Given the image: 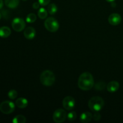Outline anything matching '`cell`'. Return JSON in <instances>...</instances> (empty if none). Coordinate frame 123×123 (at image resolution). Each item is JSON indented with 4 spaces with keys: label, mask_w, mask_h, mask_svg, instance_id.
Returning <instances> with one entry per match:
<instances>
[{
    "label": "cell",
    "mask_w": 123,
    "mask_h": 123,
    "mask_svg": "<svg viewBox=\"0 0 123 123\" xmlns=\"http://www.w3.org/2000/svg\"><path fill=\"white\" fill-rule=\"evenodd\" d=\"M120 88V84L117 81H111L106 85V88L109 92H115L118 90Z\"/></svg>",
    "instance_id": "cell-11"
},
{
    "label": "cell",
    "mask_w": 123,
    "mask_h": 123,
    "mask_svg": "<svg viewBox=\"0 0 123 123\" xmlns=\"http://www.w3.org/2000/svg\"><path fill=\"white\" fill-rule=\"evenodd\" d=\"M76 102L73 97L67 96L62 100V105L64 109L67 111H71L75 107Z\"/></svg>",
    "instance_id": "cell-8"
},
{
    "label": "cell",
    "mask_w": 123,
    "mask_h": 123,
    "mask_svg": "<svg viewBox=\"0 0 123 123\" xmlns=\"http://www.w3.org/2000/svg\"><path fill=\"white\" fill-rule=\"evenodd\" d=\"M26 118L22 115H18L14 117L13 119V123H26Z\"/></svg>",
    "instance_id": "cell-16"
},
{
    "label": "cell",
    "mask_w": 123,
    "mask_h": 123,
    "mask_svg": "<svg viewBox=\"0 0 123 123\" xmlns=\"http://www.w3.org/2000/svg\"><path fill=\"white\" fill-rule=\"evenodd\" d=\"M37 19V16L34 13H30L26 18V21L28 23H34Z\"/></svg>",
    "instance_id": "cell-19"
},
{
    "label": "cell",
    "mask_w": 123,
    "mask_h": 123,
    "mask_svg": "<svg viewBox=\"0 0 123 123\" xmlns=\"http://www.w3.org/2000/svg\"><path fill=\"white\" fill-rule=\"evenodd\" d=\"M105 87L106 84L102 81L98 82L95 85V89H96V90H98V91H102L105 88Z\"/></svg>",
    "instance_id": "cell-20"
},
{
    "label": "cell",
    "mask_w": 123,
    "mask_h": 123,
    "mask_svg": "<svg viewBox=\"0 0 123 123\" xmlns=\"http://www.w3.org/2000/svg\"><path fill=\"white\" fill-rule=\"evenodd\" d=\"M15 109V105L10 101H4L0 104V111L4 114H10Z\"/></svg>",
    "instance_id": "cell-5"
},
{
    "label": "cell",
    "mask_w": 123,
    "mask_h": 123,
    "mask_svg": "<svg viewBox=\"0 0 123 123\" xmlns=\"http://www.w3.org/2000/svg\"><path fill=\"white\" fill-rule=\"evenodd\" d=\"M40 3L38 2H35L34 3L32 4V7H33V8H34V9H38V8H39V7H40Z\"/></svg>",
    "instance_id": "cell-25"
},
{
    "label": "cell",
    "mask_w": 123,
    "mask_h": 123,
    "mask_svg": "<svg viewBox=\"0 0 123 123\" xmlns=\"http://www.w3.org/2000/svg\"><path fill=\"white\" fill-rule=\"evenodd\" d=\"M22 1H26V0H22Z\"/></svg>",
    "instance_id": "cell-29"
},
{
    "label": "cell",
    "mask_w": 123,
    "mask_h": 123,
    "mask_svg": "<svg viewBox=\"0 0 123 123\" xmlns=\"http://www.w3.org/2000/svg\"><path fill=\"white\" fill-rule=\"evenodd\" d=\"M92 117L90 112H84L80 115V121L83 123H88L91 121Z\"/></svg>",
    "instance_id": "cell-12"
},
{
    "label": "cell",
    "mask_w": 123,
    "mask_h": 123,
    "mask_svg": "<svg viewBox=\"0 0 123 123\" xmlns=\"http://www.w3.org/2000/svg\"><path fill=\"white\" fill-rule=\"evenodd\" d=\"M50 1V0H38V2H39L40 6H46L48 4H49Z\"/></svg>",
    "instance_id": "cell-24"
},
{
    "label": "cell",
    "mask_w": 123,
    "mask_h": 123,
    "mask_svg": "<svg viewBox=\"0 0 123 123\" xmlns=\"http://www.w3.org/2000/svg\"><path fill=\"white\" fill-rule=\"evenodd\" d=\"M94 85V80L92 74L89 72L82 73L78 79V86L83 91H88Z\"/></svg>",
    "instance_id": "cell-1"
},
{
    "label": "cell",
    "mask_w": 123,
    "mask_h": 123,
    "mask_svg": "<svg viewBox=\"0 0 123 123\" xmlns=\"http://www.w3.org/2000/svg\"><path fill=\"white\" fill-rule=\"evenodd\" d=\"M1 19V13H0V19Z\"/></svg>",
    "instance_id": "cell-28"
},
{
    "label": "cell",
    "mask_w": 123,
    "mask_h": 123,
    "mask_svg": "<svg viewBox=\"0 0 123 123\" xmlns=\"http://www.w3.org/2000/svg\"><path fill=\"white\" fill-rule=\"evenodd\" d=\"M101 117H102V116H101L100 114L98 112H96L95 114H94L93 117H92V118L94 119V121H99L101 119Z\"/></svg>",
    "instance_id": "cell-23"
},
{
    "label": "cell",
    "mask_w": 123,
    "mask_h": 123,
    "mask_svg": "<svg viewBox=\"0 0 123 123\" xmlns=\"http://www.w3.org/2000/svg\"><path fill=\"white\" fill-rule=\"evenodd\" d=\"M40 79L42 85L46 86H50L55 82V76L52 71L46 70L41 73Z\"/></svg>",
    "instance_id": "cell-2"
},
{
    "label": "cell",
    "mask_w": 123,
    "mask_h": 123,
    "mask_svg": "<svg viewBox=\"0 0 123 123\" xmlns=\"http://www.w3.org/2000/svg\"><path fill=\"white\" fill-rule=\"evenodd\" d=\"M5 4L10 8H15L19 6V0H4Z\"/></svg>",
    "instance_id": "cell-15"
},
{
    "label": "cell",
    "mask_w": 123,
    "mask_h": 123,
    "mask_svg": "<svg viewBox=\"0 0 123 123\" xmlns=\"http://www.w3.org/2000/svg\"><path fill=\"white\" fill-rule=\"evenodd\" d=\"M67 114L64 109H58L53 114V120L56 123L64 122L67 118Z\"/></svg>",
    "instance_id": "cell-6"
},
{
    "label": "cell",
    "mask_w": 123,
    "mask_h": 123,
    "mask_svg": "<svg viewBox=\"0 0 123 123\" xmlns=\"http://www.w3.org/2000/svg\"><path fill=\"white\" fill-rule=\"evenodd\" d=\"M28 105V101L26 98L24 97L18 98L16 101V105L20 109H24L27 107Z\"/></svg>",
    "instance_id": "cell-13"
},
{
    "label": "cell",
    "mask_w": 123,
    "mask_h": 123,
    "mask_svg": "<svg viewBox=\"0 0 123 123\" xmlns=\"http://www.w3.org/2000/svg\"><path fill=\"white\" fill-rule=\"evenodd\" d=\"M3 1L2 0H0V10L1 9V8H2V7H3Z\"/></svg>",
    "instance_id": "cell-26"
},
{
    "label": "cell",
    "mask_w": 123,
    "mask_h": 123,
    "mask_svg": "<svg viewBox=\"0 0 123 123\" xmlns=\"http://www.w3.org/2000/svg\"><path fill=\"white\" fill-rule=\"evenodd\" d=\"M47 10H48V13L50 14H51V15L55 14L58 10L57 6H56L55 4H50L48 6Z\"/></svg>",
    "instance_id": "cell-18"
},
{
    "label": "cell",
    "mask_w": 123,
    "mask_h": 123,
    "mask_svg": "<svg viewBox=\"0 0 123 123\" xmlns=\"http://www.w3.org/2000/svg\"><path fill=\"white\" fill-rule=\"evenodd\" d=\"M11 34V30L8 26H2L0 28V37L2 38H7Z\"/></svg>",
    "instance_id": "cell-14"
},
{
    "label": "cell",
    "mask_w": 123,
    "mask_h": 123,
    "mask_svg": "<svg viewBox=\"0 0 123 123\" xmlns=\"http://www.w3.org/2000/svg\"><path fill=\"white\" fill-rule=\"evenodd\" d=\"M44 26L46 29L49 32H55L58 31L60 27V25L57 20L54 18H48L44 22Z\"/></svg>",
    "instance_id": "cell-4"
},
{
    "label": "cell",
    "mask_w": 123,
    "mask_h": 123,
    "mask_svg": "<svg viewBox=\"0 0 123 123\" xmlns=\"http://www.w3.org/2000/svg\"><path fill=\"white\" fill-rule=\"evenodd\" d=\"M48 10L44 8H39L38 11V16L40 19H44L48 17Z\"/></svg>",
    "instance_id": "cell-17"
},
{
    "label": "cell",
    "mask_w": 123,
    "mask_h": 123,
    "mask_svg": "<svg viewBox=\"0 0 123 123\" xmlns=\"http://www.w3.org/2000/svg\"><path fill=\"white\" fill-rule=\"evenodd\" d=\"M24 35L25 38L27 39H33L36 37V31L34 28L31 27V26H28L24 30Z\"/></svg>",
    "instance_id": "cell-10"
},
{
    "label": "cell",
    "mask_w": 123,
    "mask_h": 123,
    "mask_svg": "<svg viewBox=\"0 0 123 123\" xmlns=\"http://www.w3.org/2000/svg\"><path fill=\"white\" fill-rule=\"evenodd\" d=\"M77 117V114L76 112L74 111H72L68 113L67 114V118L68 119V121H73L76 119Z\"/></svg>",
    "instance_id": "cell-21"
},
{
    "label": "cell",
    "mask_w": 123,
    "mask_h": 123,
    "mask_svg": "<svg viewBox=\"0 0 123 123\" xmlns=\"http://www.w3.org/2000/svg\"><path fill=\"white\" fill-rule=\"evenodd\" d=\"M105 105V102L103 98L98 96H95L90 98L88 102V107L92 111L99 112Z\"/></svg>",
    "instance_id": "cell-3"
},
{
    "label": "cell",
    "mask_w": 123,
    "mask_h": 123,
    "mask_svg": "<svg viewBox=\"0 0 123 123\" xmlns=\"http://www.w3.org/2000/svg\"><path fill=\"white\" fill-rule=\"evenodd\" d=\"M106 1H108V2H114L115 0H106Z\"/></svg>",
    "instance_id": "cell-27"
},
{
    "label": "cell",
    "mask_w": 123,
    "mask_h": 123,
    "mask_svg": "<svg viewBox=\"0 0 123 123\" xmlns=\"http://www.w3.org/2000/svg\"><path fill=\"white\" fill-rule=\"evenodd\" d=\"M8 96L10 99H15L18 96V92L15 90H11L8 92Z\"/></svg>",
    "instance_id": "cell-22"
},
{
    "label": "cell",
    "mask_w": 123,
    "mask_h": 123,
    "mask_svg": "<svg viewBox=\"0 0 123 123\" xmlns=\"http://www.w3.org/2000/svg\"><path fill=\"white\" fill-rule=\"evenodd\" d=\"M121 21V17L118 13H112L108 18V22L112 25H117L120 24Z\"/></svg>",
    "instance_id": "cell-9"
},
{
    "label": "cell",
    "mask_w": 123,
    "mask_h": 123,
    "mask_svg": "<svg viewBox=\"0 0 123 123\" xmlns=\"http://www.w3.org/2000/svg\"><path fill=\"white\" fill-rule=\"evenodd\" d=\"M25 21L20 18H16L13 20L12 23V26L13 30L16 32H20L23 31L25 28Z\"/></svg>",
    "instance_id": "cell-7"
}]
</instances>
